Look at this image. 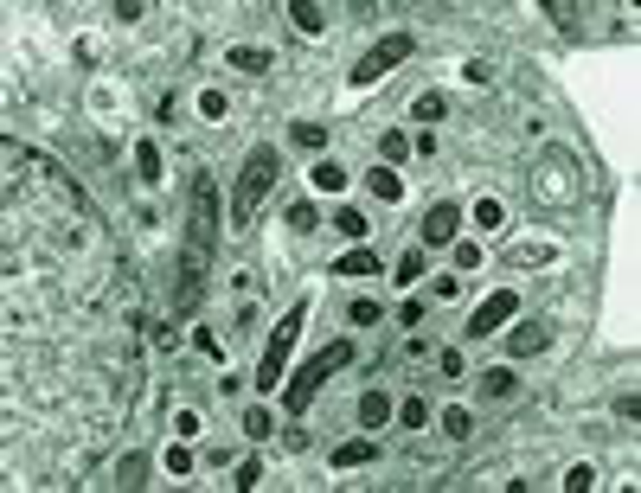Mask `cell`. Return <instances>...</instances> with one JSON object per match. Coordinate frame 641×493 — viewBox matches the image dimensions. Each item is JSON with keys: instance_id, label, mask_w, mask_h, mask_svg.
<instances>
[{"instance_id": "1", "label": "cell", "mask_w": 641, "mask_h": 493, "mask_svg": "<svg viewBox=\"0 0 641 493\" xmlns=\"http://www.w3.org/2000/svg\"><path fill=\"white\" fill-rule=\"evenodd\" d=\"M218 243V186L199 174L192 180V218H186V243H180V282H174V314H199L206 302V263Z\"/></svg>"}, {"instance_id": "2", "label": "cell", "mask_w": 641, "mask_h": 493, "mask_svg": "<svg viewBox=\"0 0 641 493\" xmlns=\"http://www.w3.org/2000/svg\"><path fill=\"white\" fill-rule=\"evenodd\" d=\"M526 186H533V199L545 205V212H565V205H577V192H584V174H577V154H565V148H545V154L533 160V174H526Z\"/></svg>"}, {"instance_id": "3", "label": "cell", "mask_w": 641, "mask_h": 493, "mask_svg": "<svg viewBox=\"0 0 641 493\" xmlns=\"http://www.w3.org/2000/svg\"><path fill=\"white\" fill-rule=\"evenodd\" d=\"M276 180H283V154H276V148H251L244 174H237V186H231V225H251L263 212V199H269Z\"/></svg>"}, {"instance_id": "4", "label": "cell", "mask_w": 641, "mask_h": 493, "mask_svg": "<svg viewBox=\"0 0 641 493\" xmlns=\"http://www.w3.org/2000/svg\"><path fill=\"white\" fill-rule=\"evenodd\" d=\"M340 365H353V340H328V346H320V353L302 365V372L289 378V391H283V410H289V417H302V410L314 404V391L328 385V378L340 372Z\"/></svg>"}, {"instance_id": "5", "label": "cell", "mask_w": 641, "mask_h": 493, "mask_svg": "<svg viewBox=\"0 0 641 493\" xmlns=\"http://www.w3.org/2000/svg\"><path fill=\"white\" fill-rule=\"evenodd\" d=\"M302 327H308V302H295L283 320L269 327V346H263V359H257V391H276V385H283L289 353H295V340H302Z\"/></svg>"}, {"instance_id": "6", "label": "cell", "mask_w": 641, "mask_h": 493, "mask_svg": "<svg viewBox=\"0 0 641 493\" xmlns=\"http://www.w3.org/2000/svg\"><path fill=\"white\" fill-rule=\"evenodd\" d=\"M411 52H417V38H411V32H385V38H379V46H372L366 58H359L353 71H346V84H353V90H372V84H379V77H385L391 64H405Z\"/></svg>"}, {"instance_id": "7", "label": "cell", "mask_w": 641, "mask_h": 493, "mask_svg": "<svg viewBox=\"0 0 641 493\" xmlns=\"http://www.w3.org/2000/svg\"><path fill=\"white\" fill-rule=\"evenodd\" d=\"M513 308H519V295H513V289H494L488 302L468 314V340H488L494 327H507V320H513Z\"/></svg>"}, {"instance_id": "8", "label": "cell", "mask_w": 641, "mask_h": 493, "mask_svg": "<svg viewBox=\"0 0 641 493\" xmlns=\"http://www.w3.org/2000/svg\"><path fill=\"white\" fill-rule=\"evenodd\" d=\"M456 231H462V205L456 199H443V205H430L423 212V251H443V243H456Z\"/></svg>"}, {"instance_id": "9", "label": "cell", "mask_w": 641, "mask_h": 493, "mask_svg": "<svg viewBox=\"0 0 641 493\" xmlns=\"http://www.w3.org/2000/svg\"><path fill=\"white\" fill-rule=\"evenodd\" d=\"M353 417H359V429H385V423L397 417V404H391L385 391L366 385V391H359V404H353Z\"/></svg>"}, {"instance_id": "10", "label": "cell", "mask_w": 641, "mask_h": 493, "mask_svg": "<svg viewBox=\"0 0 641 493\" xmlns=\"http://www.w3.org/2000/svg\"><path fill=\"white\" fill-rule=\"evenodd\" d=\"M545 340H551L545 320H519L513 334H507V353H513V359H533V353H545Z\"/></svg>"}, {"instance_id": "11", "label": "cell", "mask_w": 641, "mask_h": 493, "mask_svg": "<svg viewBox=\"0 0 641 493\" xmlns=\"http://www.w3.org/2000/svg\"><path fill=\"white\" fill-rule=\"evenodd\" d=\"M225 64H231V71H244V77H263V71L276 64V52H269V46H231Z\"/></svg>"}, {"instance_id": "12", "label": "cell", "mask_w": 641, "mask_h": 493, "mask_svg": "<svg viewBox=\"0 0 641 493\" xmlns=\"http://www.w3.org/2000/svg\"><path fill=\"white\" fill-rule=\"evenodd\" d=\"M366 192L379 205H391V199H405V180H397V167H366Z\"/></svg>"}, {"instance_id": "13", "label": "cell", "mask_w": 641, "mask_h": 493, "mask_svg": "<svg viewBox=\"0 0 641 493\" xmlns=\"http://www.w3.org/2000/svg\"><path fill=\"white\" fill-rule=\"evenodd\" d=\"M411 154H417V148H411L405 129H385V135H379V167H397V160H411Z\"/></svg>"}, {"instance_id": "14", "label": "cell", "mask_w": 641, "mask_h": 493, "mask_svg": "<svg viewBox=\"0 0 641 493\" xmlns=\"http://www.w3.org/2000/svg\"><path fill=\"white\" fill-rule=\"evenodd\" d=\"M551 257H558V243H551V237H526V243L513 251L519 269H539V263H551Z\"/></svg>"}, {"instance_id": "15", "label": "cell", "mask_w": 641, "mask_h": 493, "mask_svg": "<svg viewBox=\"0 0 641 493\" xmlns=\"http://www.w3.org/2000/svg\"><path fill=\"white\" fill-rule=\"evenodd\" d=\"M334 276H379V251H366V243H359V251H346V257L334 263Z\"/></svg>"}, {"instance_id": "16", "label": "cell", "mask_w": 641, "mask_h": 493, "mask_svg": "<svg viewBox=\"0 0 641 493\" xmlns=\"http://www.w3.org/2000/svg\"><path fill=\"white\" fill-rule=\"evenodd\" d=\"M372 455H379V448H372L366 436H353V442H340V448H334L328 462H334V468H359V462H372Z\"/></svg>"}, {"instance_id": "17", "label": "cell", "mask_w": 641, "mask_h": 493, "mask_svg": "<svg viewBox=\"0 0 641 493\" xmlns=\"http://www.w3.org/2000/svg\"><path fill=\"white\" fill-rule=\"evenodd\" d=\"M411 115H417L423 129H430V122H443V115H449V97H436V90H423V97H411Z\"/></svg>"}, {"instance_id": "18", "label": "cell", "mask_w": 641, "mask_h": 493, "mask_svg": "<svg viewBox=\"0 0 641 493\" xmlns=\"http://www.w3.org/2000/svg\"><path fill=\"white\" fill-rule=\"evenodd\" d=\"M135 174H141V186H160V148L154 141H135Z\"/></svg>"}, {"instance_id": "19", "label": "cell", "mask_w": 641, "mask_h": 493, "mask_svg": "<svg viewBox=\"0 0 641 493\" xmlns=\"http://www.w3.org/2000/svg\"><path fill=\"white\" fill-rule=\"evenodd\" d=\"M308 180H314V192H340L346 186V167H340V160H314Z\"/></svg>"}, {"instance_id": "20", "label": "cell", "mask_w": 641, "mask_h": 493, "mask_svg": "<svg viewBox=\"0 0 641 493\" xmlns=\"http://www.w3.org/2000/svg\"><path fill=\"white\" fill-rule=\"evenodd\" d=\"M334 231H340L346 243H366V212H353V205H340V212H334Z\"/></svg>"}, {"instance_id": "21", "label": "cell", "mask_w": 641, "mask_h": 493, "mask_svg": "<svg viewBox=\"0 0 641 493\" xmlns=\"http://www.w3.org/2000/svg\"><path fill=\"white\" fill-rule=\"evenodd\" d=\"M314 225H320V205H314V199H295V205H289V231H295V237H308Z\"/></svg>"}, {"instance_id": "22", "label": "cell", "mask_w": 641, "mask_h": 493, "mask_svg": "<svg viewBox=\"0 0 641 493\" xmlns=\"http://www.w3.org/2000/svg\"><path fill=\"white\" fill-rule=\"evenodd\" d=\"M443 429H449L456 442H468V436H474V410H462V404H449V410H443Z\"/></svg>"}, {"instance_id": "23", "label": "cell", "mask_w": 641, "mask_h": 493, "mask_svg": "<svg viewBox=\"0 0 641 493\" xmlns=\"http://www.w3.org/2000/svg\"><path fill=\"white\" fill-rule=\"evenodd\" d=\"M289 141L295 148H328V129L320 122H289Z\"/></svg>"}, {"instance_id": "24", "label": "cell", "mask_w": 641, "mask_h": 493, "mask_svg": "<svg viewBox=\"0 0 641 493\" xmlns=\"http://www.w3.org/2000/svg\"><path fill=\"white\" fill-rule=\"evenodd\" d=\"M481 397H513V372L494 365V372H481Z\"/></svg>"}, {"instance_id": "25", "label": "cell", "mask_w": 641, "mask_h": 493, "mask_svg": "<svg viewBox=\"0 0 641 493\" xmlns=\"http://www.w3.org/2000/svg\"><path fill=\"white\" fill-rule=\"evenodd\" d=\"M474 225H481V231H500V225H507L500 199H474Z\"/></svg>"}, {"instance_id": "26", "label": "cell", "mask_w": 641, "mask_h": 493, "mask_svg": "<svg viewBox=\"0 0 641 493\" xmlns=\"http://www.w3.org/2000/svg\"><path fill=\"white\" fill-rule=\"evenodd\" d=\"M397 423H405V429H423V423H430V404H423V397H405V404H397Z\"/></svg>"}, {"instance_id": "27", "label": "cell", "mask_w": 641, "mask_h": 493, "mask_svg": "<svg viewBox=\"0 0 641 493\" xmlns=\"http://www.w3.org/2000/svg\"><path fill=\"white\" fill-rule=\"evenodd\" d=\"M199 115L225 122V115H231V97H225V90H199Z\"/></svg>"}, {"instance_id": "28", "label": "cell", "mask_w": 641, "mask_h": 493, "mask_svg": "<svg viewBox=\"0 0 641 493\" xmlns=\"http://www.w3.org/2000/svg\"><path fill=\"white\" fill-rule=\"evenodd\" d=\"M346 320H353V327H379V320H385V308H379V302H353V308H346Z\"/></svg>"}, {"instance_id": "29", "label": "cell", "mask_w": 641, "mask_h": 493, "mask_svg": "<svg viewBox=\"0 0 641 493\" xmlns=\"http://www.w3.org/2000/svg\"><path fill=\"white\" fill-rule=\"evenodd\" d=\"M244 436H251V442H263V436H269V410H263V404H251V410H244Z\"/></svg>"}, {"instance_id": "30", "label": "cell", "mask_w": 641, "mask_h": 493, "mask_svg": "<svg viewBox=\"0 0 641 493\" xmlns=\"http://www.w3.org/2000/svg\"><path fill=\"white\" fill-rule=\"evenodd\" d=\"M289 20H295L302 32H328V13H320V7H289Z\"/></svg>"}, {"instance_id": "31", "label": "cell", "mask_w": 641, "mask_h": 493, "mask_svg": "<svg viewBox=\"0 0 641 493\" xmlns=\"http://www.w3.org/2000/svg\"><path fill=\"white\" fill-rule=\"evenodd\" d=\"M160 462H167V474H192V448H186V442H174Z\"/></svg>"}, {"instance_id": "32", "label": "cell", "mask_w": 641, "mask_h": 493, "mask_svg": "<svg viewBox=\"0 0 641 493\" xmlns=\"http://www.w3.org/2000/svg\"><path fill=\"white\" fill-rule=\"evenodd\" d=\"M590 487H596V468H584V462H577V468L565 474V493H590Z\"/></svg>"}, {"instance_id": "33", "label": "cell", "mask_w": 641, "mask_h": 493, "mask_svg": "<svg viewBox=\"0 0 641 493\" xmlns=\"http://www.w3.org/2000/svg\"><path fill=\"white\" fill-rule=\"evenodd\" d=\"M423 257H430V251H423V243H417V251H411L405 263H397V282H417V276H423Z\"/></svg>"}, {"instance_id": "34", "label": "cell", "mask_w": 641, "mask_h": 493, "mask_svg": "<svg viewBox=\"0 0 641 493\" xmlns=\"http://www.w3.org/2000/svg\"><path fill=\"white\" fill-rule=\"evenodd\" d=\"M456 263H462V269H474V263H481V243H474V237H462V243H456Z\"/></svg>"}, {"instance_id": "35", "label": "cell", "mask_w": 641, "mask_h": 493, "mask_svg": "<svg viewBox=\"0 0 641 493\" xmlns=\"http://www.w3.org/2000/svg\"><path fill=\"white\" fill-rule=\"evenodd\" d=\"M192 346H199V353H212V359H218V334H212V327H192Z\"/></svg>"}, {"instance_id": "36", "label": "cell", "mask_w": 641, "mask_h": 493, "mask_svg": "<svg viewBox=\"0 0 641 493\" xmlns=\"http://www.w3.org/2000/svg\"><path fill=\"white\" fill-rule=\"evenodd\" d=\"M263 480V462H237V487H257Z\"/></svg>"}]
</instances>
